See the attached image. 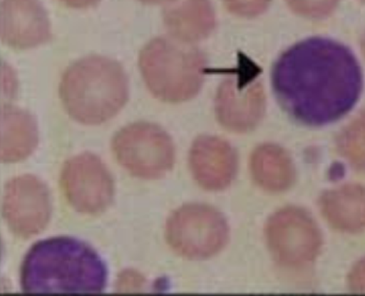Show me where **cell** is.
<instances>
[{
	"mask_svg": "<svg viewBox=\"0 0 365 296\" xmlns=\"http://www.w3.org/2000/svg\"><path fill=\"white\" fill-rule=\"evenodd\" d=\"M61 187L67 200L84 214L103 212L114 198L111 174L96 155L88 153L67 161L61 174Z\"/></svg>",
	"mask_w": 365,
	"mask_h": 296,
	"instance_id": "9",
	"label": "cell"
},
{
	"mask_svg": "<svg viewBox=\"0 0 365 296\" xmlns=\"http://www.w3.org/2000/svg\"><path fill=\"white\" fill-rule=\"evenodd\" d=\"M107 268L88 245L58 236L34 244L21 270L26 293H101L106 287Z\"/></svg>",
	"mask_w": 365,
	"mask_h": 296,
	"instance_id": "2",
	"label": "cell"
},
{
	"mask_svg": "<svg viewBox=\"0 0 365 296\" xmlns=\"http://www.w3.org/2000/svg\"><path fill=\"white\" fill-rule=\"evenodd\" d=\"M60 1L73 9H86V8L96 6L101 0H60Z\"/></svg>",
	"mask_w": 365,
	"mask_h": 296,
	"instance_id": "21",
	"label": "cell"
},
{
	"mask_svg": "<svg viewBox=\"0 0 365 296\" xmlns=\"http://www.w3.org/2000/svg\"><path fill=\"white\" fill-rule=\"evenodd\" d=\"M1 160L17 163L31 155L38 144V128L29 112L6 105L1 112Z\"/></svg>",
	"mask_w": 365,
	"mask_h": 296,
	"instance_id": "14",
	"label": "cell"
},
{
	"mask_svg": "<svg viewBox=\"0 0 365 296\" xmlns=\"http://www.w3.org/2000/svg\"><path fill=\"white\" fill-rule=\"evenodd\" d=\"M227 223L210 206L189 204L174 212L166 225V239L174 251L192 260L218 254L227 243Z\"/></svg>",
	"mask_w": 365,
	"mask_h": 296,
	"instance_id": "6",
	"label": "cell"
},
{
	"mask_svg": "<svg viewBox=\"0 0 365 296\" xmlns=\"http://www.w3.org/2000/svg\"><path fill=\"white\" fill-rule=\"evenodd\" d=\"M118 161L134 176L157 179L174 163L175 152L170 137L160 126L148 123L128 126L113 140Z\"/></svg>",
	"mask_w": 365,
	"mask_h": 296,
	"instance_id": "7",
	"label": "cell"
},
{
	"mask_svg": "<svg viewBox=\"0 0 365 296\" xmlns=\"http://www.w3.org/2000/svg\"><path fill=\"white\" fill-rule=\"evenodd\" d=\"M145 4H168L173 0H138Z\"/></svg>",
	"mask_w": 365,
	"mask_h": 296,
	"instance_id": "22",
	"label": "cell"
},
{
	"mask_svg": "<svg viewBox=\"0 0 365 296\" xmlns=\"http://www.w3.org/2000/svg\"><path fill=\"white\" fill-rule=\"evenodd\" d=\"M138 66L153 96L169 103H179L200 93L207 58L197 46L160 36L144 46Z\"/></svg>",
	"mask_w": 365,
	"mask_h": 296,
	"instance_id": "4",
	"label": "cell"
},
{
	"mask_svg": "<svg viewBox=\"0 0 365 296\" xmlns=\"http://www.w3.org/2000/svg\"><path fill=\"white\" fill-rule=\"evenodd\" d=\"M4 217L16 235L29 238L41 233L51 218L49 190L31 175L11 180L4 188Z\"/></svg>",
	"mask_w": 365,
	"mask_h": 296,
	"instance_id": "10",
	"label": "cell"
},
{
	"mask_svg": "<svg viewBox=\"0 0 365 296\" xmlns=\"http://www.w3.org/2000/svg\"><path fill=\"white\" fill-rule=\"evenodd\" d=\"M321 208L327 222L342 231L356 233L365 228V188L347 185L324 193Z\"/></svg>",
	"mask_w": 365,
	"mask_h": 296,
	"instance_id": "15",
	"label": "cell"
},
{
	"mask_svg": "<svg viewBox=\"0 0 365 296\" xmlns=\"http://www.w3.org/2000/svg\"><path fill=\"white\" fill-rule=\"evenodd\" d=\"M193 177L201 187L209 190L227 188L235 179L237 157L233 148L216 136L198 137L190 153Z\"/></svg>",
	"mask_w": 365,
	"mask_h": 296,
	"instance_id": "12",
	"label": "cell"
},
{
	"mask_svg": "<svg viewBox=\"0 0 365 296\" xmlns=\"http://www.w3.org/2000/svg\"><path fill=\"white\" fill-rule=\"evenodd\" d=\"M361 1H362V2H364V4H365V0H361Z\"/></svg>",
	"mask_w": 365,
	"mask_h": 296,
	"instance_id": "24",
	"label": "cell"
},
{
	"mask_svg": "<svg viewBox=\"0 0 365 296\" xmlns=\"http://www.w3.org/2000/svg\"><path fill=\"white\" fill-rule=\"evenodd\" d=\"M272 0H222L232 14L242 18H255L264 14Z\"/></svg>",
	"mask_w": 365,
	"mask_h": 296,
	"instance_id": "19",
	"label": "cell"
},
{
	"mask_svg": "<svg viewBox=\"0 0 365 296\" xmlns=\"http://www.w3.org/2000/svg\"><path fill=\"white\" fill-rule=\"evenodd\" d=\"M295 14L311 20L329 17L336 9L339 0H286Z\"/></svg>",
	"mask_w": 365,
	"mask_h": 296,
	"instance_id": "18",
	"label": "cell"
},
{
	"mask_svg": "<svg viewBox=\"0 0 365 296\" xmlns=\"http://www.w3.org/2000/svg\"><path fill=\"white\" fill-rule=\"evenodd\" d=\"M60 96L72 118L86 125H98L114 117L127 103L128 76L114 59L86 56L64 72Z\"/></svg>",
	"mask_w": 365,
	"mask_h": 296,
	"instance_id": "3",
	"label": "cell"
},
{
	"mask_svg": "<svg viewBox=\"0 0 365 296\" xmlns=\"http://www.w3.org/2000/svg\"><path fill=\"white\" fill-rule=\"evenodd\" d=\"M362 51H364V56H365V35H364V41H362Z\"/></svg>",
	"mask_w": 365,
	"mask_h": 296,
	"instance_id": "23",
	"label": "cell"
},
{
	"mask_svg": "<svg viewBox=\"0 0 365 296\" xmlns=\"http://www.w3.org/2000/svg\"><path fill=\"white\" fill-rule=\"evenodd\" d=\"M349 285L354 292L365 293V258L354 266L349 276Z\"/></svg>",
	"mask_w": 365,
	"mask_h": 296,
	"instance_id": "20",
	"label": "cell"
},
{
	"mask_svg": "<svg viewBox=\"0 0 365 296\" xmlns=\"http://www.w3.org/2000/svg\"><path fill=\"white\" fill-rule=\"evenodd\" d=\"M272 87L282 107L303 125L331 123L353 109L362 72L347 46L324 37L302 40L274 63Z\"/></svg>",
	"mask_w": 365,
	"mask_h": 296,
	"instance_id": "1",
	"label": "cell"
},
{
	"mask_svg": "<svg viewBox=\"0 0 365 296\" xmlns=\"http://www.w3.org/2000/svg\"><path fill=\"white\" fill-rule=\"evenodd\" d=\"M338 148L354 168L365 172V112L342 131Z\"/></svg>",
	"mask_w": 365,
	"mask_h": 296,
	"instance_id": "17",
	"label": "cell"
},
{
	"mask_svg": "<svg viewBox=\"0 0 365 296\" xmlns=\"http://www.w3.org/2000/svg\"><path fill=\"white\" fill-rule=\"evenodd\" d=\"M163 20L173 39L187 44L207 39L216 28L211 0H173L165 5Z\"/></svg>",
	"mask_w": 365,
	"mask_h": 296,
	"instance_id": "13",
	"label": "cell"
},
{
	"mask_svg": "<svg viewBox=\"0 0 365 296\" xmlns=\"http://www.w3.org/2000/svg\"><path fill=\"white\" fill-rule=\"evenodd\" d=\"M267 238L276 260L292 267L313 262L322 245L316 223L308 213L295 207L280 210L270 218Z\"/></svg>",
	"mask_w": 365,
	"mask_h": 296,
	"instance_id": "8",
	"label": "cell"
},
{
	"mask_svg": "<svg viewBox=\"0 0 365 296\" xmlns=\"http://www.w3.org/2000/svg\"><path fill=\"white\" fill-rule=\"evenodd\" d=\"M251 171L257 184L268 192H284L295 179L294 163L288 153L273 144L257 148L252 155Z\"/></svg>",
	"mask_w": 365,
	"mask_h": 296,
	"instance_id": "16",
	"label": "cell"
},
{
	"mask_svg": "<svg viewBox=\"0 0 365 296\" xmlns=\"http://www.w3.org/2000/svg\"><path fill=\"white\" fill-rule=\"evenodd\" d=\"M220 85L215 101L217 117L225 128L245 133L259 125L265 111L260 69L246 56H239L238 66Z\"/></svg>",
	"mask_w": 365,
	"mask_h": 296,
	"instance_id": "5",
	"label": "cell"
},
{
	"mask_svg": "<svg viewBox=\"0 0 365 296\" xmlns=\"http://www.w3.org/2000/svg\"><path fill=\"white\" fill-rule=\"evenodd\" d=\"M51 23L39 0H2L1 39L12 49L28 50L49 41Z\"/></svg>",
	"mask_w": 365,
	"mask_h": 296,
	"instance_id": "11",
	"label": "cell"
}]
</instances>
